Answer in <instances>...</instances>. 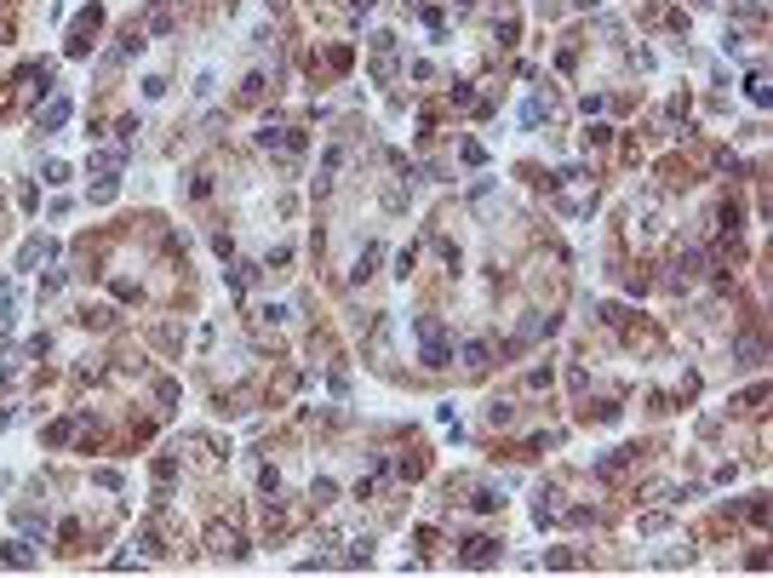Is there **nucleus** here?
<instances>
[{"instance_id":"obj_1","label":"nucleus","mask_w":773,"mask_h":578,"mask_svg":"<svg viewBox=\"0 0 773 578\" xmlns=\"http://www.w3.org/2000/svg\"><path fill=\"white\" fill-rule=\"evenodd\" d=\"M493 555H498V544H493V539H470V544H464V561H470V567H487Z\"/></svg>"},{"instance_id":"obj_2","label":"nucleus","mask_w":773,"mask_h":578,"mask_svg":"<svg viewBox=\"0 0 773 578\" xmlns=\"http://www.w3.org/2000/svg\"><path fill=\"white\" fill-rule=\"evenodd\" d=\"M69 120V98H52L46 109H40V132H46V126H63Z\"/></svg>"},{"instance_id":"obj_3","label":"nucleus","mask_w":773,"mask_h":578,"mask_svg":"<svg viewBox=\"0 0 773 578\" xmlns=\"http://www.w3.org/2000/svg\"><path fill=\"white\" fill-rule=\"evenodd\" d=\"M46 252H58V246H52L46 235H40V241H29V246H23V258H18V270H29V263H40Z\"/></svg>"},{"instance_id":"obj_4","label":"nucleus","mask_w":773,"mask_h":578,"mask_svg":"<svg viewBox=\"0 0 773 578\" xmlns=\"http://www.w3.org/2000/svg\"><path fill=\"white\" fill-rule=\"evenodd\" d=\"M470 510H476V515H493V510H498V493H493V486H476V493H470Z\"/></svg>"},{"instance_id":"obj_5","label":"nucleus","mask_w":773,"mask_h":578,"mask_svg":"<svg viewBox=\"0 0 773 578\" xmlns=\"http://www.w3.org/2000/svg\"><path fill=\"white\" fill-rule=\"evenodd\" d=\"M115 172H92V201H115Z\"/></svg>"},{"instance_id":"obj_6","label":"nucleus","mask_w":773,"mask_h":578,"mask_svg":"<svg viewBox=\"0 0 773 578\" xmlns=\"http://www.w3.org/2000/svg\"><path fill=\"white\" fill-rule=\"evenodd\" d=\"M745 98H750V103H767V75H762V69H750V80H745Z\"/></svg>"},{"instance_id":"obj_7","label":"nucleus","mask_w":773,"mask_h":578,"mask_svg":"<svg viewBox=\"0 0 773 578\" xmlns=\"http://www.w3.org/2000/svg\"><path fill=\"white\" fill-rule=\"evenodd\" d=\"M464 367H470V372H487V344H464Z\"/></svg>"},{"instance_id":"obj_8","label":"nucleus","mask_w":773,"mask_h":578,"mask_svg":"<svg viewBox=\"0 0 773 578\" xmlns=\"http://www.w3.org/2000/svg\"><path fill=\"white\" fill-rule=\"evenodd\" d=\"M0 561H12V567H29V561H34V555H29V550H23V544H0Z\"/></svg>"},{"instance_id":"obj_9","label":"nucleus","mask_w":773,"mask_h":578,"mask_svg":"<svg viewBox=\"0 0 773 578\" xmlns=\"http://www.w3.org/2000/svg\"><path fill=\"white\" fill-rule=\"evenodd\" d=\"M264 98V75H246V86H241V103H258Z\"/></svg>"},{"instance_id":"obj_10","label":"nucleus","mask_w":773,"mask_h":578,"mask_svg":"<svg viewBox=\"0 0 773 578\" xmlns=\"http://www.w3.org/2000/svg\"><path fill=\"white\" fill-rule=\"evenodd\" d=\"M115 315H109V309H86V315H80V327H109Z\"/></svg>"}]
</instances>
